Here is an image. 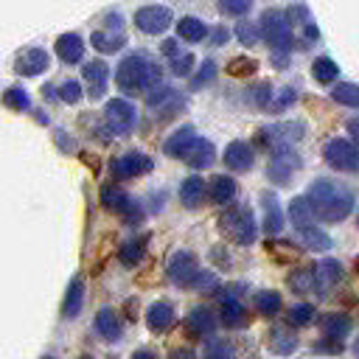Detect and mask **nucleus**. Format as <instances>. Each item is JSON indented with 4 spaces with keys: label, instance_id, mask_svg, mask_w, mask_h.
<instances>
[{
    "label": "nucleus",
    "instance_id": "obj_1",
    "mask_svg": "<svg viewBox=\"0 0 359 359\" xmlns=\"http://www.w3.org/2000/svg\"><path fill=\"white\" fill-rule=\"evenodd\" d=\"M306 202H309L314 219L334 224V222H342L353 210L356 194H353V188H348V185H342L337 180L317 177L306 191Z\"/></svg>",
    "mask_w": 359,
    "mask_h": 359
},
{
    "label": "nucleus",
    "instance_id": "obj_2",
    "mask_svg": "<svg viewBox=\"0 0 359 359\" xmlns=\"http://www.w3.org/2000/svg\"><path fill=\"white\" fill-rule=\"evenodd\" d=\"M118 87L129 95H137V93H151L160 87L163 81V70L160 65L143 53V50H135L129 56H123V62L118 65Z\"/></svg>",
    "mask_w": 359,
    "mask_h": 359
},
{
    "label": "nucleus",
    "instance_id": "obj_3",
    "mask_svg": "<svg viewBox=\"0 0 359 359\" xmlns=\"http://www.w3.org/2000/svg\"><path fill=\"white\" fill-rule=\"evenodd\" d=\"M261 36L266 39L272 50V65L275 67H289V50H292V20L280 8H266L258 20Z\"/></svg>",
    "mask_w": 359,
    "mask_h": 359
},
{
    "label": "nucleus",
    "instance_id": "obj_4",
    "mask_svg": "<svg viewBox=\"0 0 359 359\" xmlns=\"http://www.w3.org/2000/svg\"><path fill=\"white\" fill-rule=\"evenodd\" d=\"M219 233L233 241V244H252L255 236H258V224H255V216L250 208L244 205H236V208H227L222 216H219Z\"/></svg>",
    "mask_w": 359,
    "mask_h": 359
},
{
    "label": "nucleus",
    "instance_id": "obj_5",
    "mask_svg": "<svg viewBox=\"0 0 359 359\" xmlns=\"http://www.w3.org/2000/svg\"><path fill=\"white\" fill-rule=\"evenodd\" d=\"M303 135H306V126L300 121L272 123V126H264L261 132H255V146L278 154V151H289L292 143H297Z\"/></svg>",
    "mask_w": 359,
    "mask_h": 359
},
{
    "label": "nucleus",
    "instance_id": "obj_6",
    "mask_svg": "<svg viewBox=\"0 0 359 359\" xmlns=\"http://www.w3.org/2000/svg\"><path fill=\"white\" fill-rule=\"evenodd\" d=\"M323 160L342 174H359V146L345 137H331L323 146Z\"/></svg>",
    "mask_w": 359,
    "mask_h": 359
},
{
    "label": "nucleus",
    "instance_id": "obj_7",
    "mask_svg": "<svg viewBox=\"0 0 359 359\" xmlns=\"http://www.w3.org/2000/svg\"><path fill=\"white\" fill-rule=\"evenodd\" d=\"M98 196H101V205H104L107 210L118 213L126 224H137V222L143 219V208H140V202H135V199H132L129 194H123L121 188H115V185H101Z\"/></svg>",
    "mask_w": 359,
    "mask_h": 359
},
{
    "label": "nucleus",
    "instance_id": "obj_8",
    "mask_svg": "<svg viewBox=\"0 0 359 359\" xmlns=\"http://www.w3.org/2000/svg\"><path fill=\"white\" fill-rule=\"evenodd\" d=\"M241 289L244 286H227V289L216 292V297H219V320L227 328H244L247 325V311H244V303L238 300Z\"/></svg>",
    "mask_w": 359,
    "mask_h": 359
},
{
    "label": "nucleus",
    "instance_id": "obj_9",
    "mask_svg": "<svg viewBox=\"0 0 359 359\" xmlns=\"http://www.w3.org/2000/svg\"><path fill=\"white\" fill-rule=\"evenodd\" d=\"M104 121H107V129H109L112 135H129V132L135 129L137 112H135V107H132L129 101L112 98V101H107V107H104Z\"/></svg>",
    "mask_w": 359,
    "mask_h": 359
},
{
    "label": "nucleus",
    "instance_id": "obj_10",
    "mask_svg": "<svg viewBox=\"0 0 359 359\" xmlns=\"http://www.w3.org/2000/svg\"><path fill=\"white\" fill-rule=\"evenodd\" d=\"M146 104H149V109H154L157 118H163V121H171V118H177V115L185 109L182 93H177L174 87H163V84L149 93Z\"/></svg>",
    "mask_w": 359,
    "mask_h": 359
},
{
    "label": "nucleus",
    "instance_id": "obj_11",
    "mask_svg": "<svg viewBox=\"0 0 359 359\" xmlns=\"http://www.w3.org/2000/svg\"><path fill=\"white\" fill-rule=\"evenodd\" d=\"M154 168V160L143 151H126L109 163V171L115 180H135L140 174H149Z\"/></svg>",
    "mask_w": 359,
    "mask_h": 359
},
{
    "label": "nucleus",
    "instance_id": "obj_12",
    "mask_svg": "<svg viewBox=\"0 0 359 359\" xmlns=\"http://www.w3.org/2000/svg\"><path fill=\"white\" fill-rule=\"evenodd\" d=\"M171 20H174V14H171L168 6H143V8L135 11V25L149 36H157V34L168 31Z\"/></svg>",
    "mask_w": 359,
    "mask_h": 359
},
{
    "label": "nucleus",
    "instance_id": "obj_13",
    "mask_svg": "<svg viewBox=\"0 0 359 359\" xmlns=\"http://www.w3.org/2000/svg\"><path fill=\"white\" fill-rule=\"evenodd\" d=\"M168 278L174 286H182V289H191L194 278L199 275V266H196V255L188 252V250H177L171 258H168Z\"/></svg>",
    "mask_w": 359,
    "mask_h": 359
},
{
    "label": "nucleus",
    "instance_id": "obj_14",
    "mask_svg": "<svg viewBox=\"0 0 359 359\" xmlns=\"http://www.w3.org/2000/svg\"><path fill=\"white\" fill-rule=\"evenodd\" d=\"M311 275H314V292H317L320 297H325V294L342 280L345 269H342V264H339L337 258H323V261H317V264L311 266Z\"/></svg>",
    "mask_w": 359,
    "mask_h": 359
},
{
    "label": "nucleus",
    "instance_id": "obj_15",
    "mask_svg": "<svg viewBox=\"0 0 359 359\" xmlns=\"http://www.w3.org/2000/svg\"><path fill=\"white\" fill-rule=\"evenodd\" d=\"M300 165V160H297V154L289 149V151H278L272 160H269V165H266V177H269V182H275V185H286L289 180H292V174H294V168Z\"/></svg>",
    "mask_w": 359,
    "mask_h": 359
},
{
    "label": "nucleus",
    "instance_id": "obj_16",
    "mask_svg": "<svg viewBox=\"0 0 359 359\" xmlns=\"http://www.w3.org/2000/svg\"><path fill=\"white\" fill-rule=\"evenodd\" d=\"M213 157H216L213 143H210V140H205V137H194V140L188 143V149L182 151V157H180V160H185L191 168L202 171V168L213 165Z\"/></svg>",
    "mask_w": 359,
    "mask_h": 359
},
{
    "label": "nucleus",
    "instance_id": "obj_17",
    "mask_svg": "<svg viewBox=\"0 0 359 359\" xmlns=\"http://www.w3.org/2000/svg\"><path fill=\"white\" fill-rule=\"evenodd\" d=\"M48 65H50V56H48L42 48H28V50H22V53L17 56L14 70H17L20 76H39V73L48 70Z\"/></svg>",
    "mask_w": 359,
    "mask_h": 359
},
{
    "label": "nucleus",
    "instance_id": "obj_18",
    "mask_svg": "<svg viewBox=\"0 0 359 359\" xmlns=\"http://www.w3.org/2000/svg\"><path fill=\"white\" fill-rule=\"evenodd\" d=\"M81 79L90 84V98H101L104 95V90H107V79H109V67H107V62L104 59H93V62H87L84 65V70H81Z\"/></svg>",
    "mask_w": 359,
    "mask_h": 359
},
{
    "label": "nucleus",
    "instance_id": "obj_19",
    "mask_svg": "<svg viewBox=\"0 0 359 359\" xmlns=\"http://www.w3.org/2000/svg\"><path fill=\"white\" fill-rule=\"evenodd\" d=\"M160 50L165 53V62H168L171 73H177V76H188V73H191V67H194V56H191L188 50H182L177 39H165V42L160 45Z\"/></svg>",
    "mask_w": 359,
    "mask_h": 359
},
{
    "label": "nucleus",
    "instance_id": "obj_20",
    "mask_svg": "<svg viewBox=\"0 0 359 359\" xmlns=\"http://www.w3.org/2000/svg\"><path fill=\"white\" fill-rule=\"evenodd\" d=\"M255 163V151L250 143L244 140H233L227 149H224V165L233 168V171H250Z\"/></svg>",
    "mask_w": 359,
    "mask_h": 359
},
{
    "label": "nucleus",
    "instance_id": "obj_21",
    "mask_svg": "<svg viewBox=\"0 0 359 359\" xmlns=\"http://www.w3.org/2000/svg\"><path fill=\"white\" fill-rule=\"evenodd\" d=\"M266 342H269L272 353H280V356H289V353H294V348L300 345V339H297V331H294L292 325H272V328H269V337H266Z\"/></svg>",
    "mask_w": 359,
    "mask_h": 359
},
{
    "label": "nucleus",
    "instance_id": "obj_22",
    "mask_svg": "<svg viewBox=\"0 0 359 359\" xmlns=\"http://www.w3.org/2000/svg\"><path fill=\"white\" fill-rule=\"evenodd\" d=\"M205 199H208V185H205V180L196 177V174H194V177H185L182 185H180V202H182L185 208L196 210V208L205 205Z\"/></svg>",
    "mask_w": 359,
    "mask_h": 359
},
{
    "label": "nucleus",
    "instance_id": "obj_23",
    "mask_svg": "<svg viewBox=\"0 0 359 359\" xmlns=\"http://www.w3.org/2000/svg\"><path fill=\"white\" fill-rule=\"evenodd\" d=\"M261 205H264V233L266 236H278L283 230V213H280V202L272 191H264L261 194Z\"/></svg>",
    "mask_w": 359,
    "mask_h": 359
},
{
    "label": "nucleus",
    "instance_id": "obj_24",
    "mask_svg": "<svg viewBox=\"0 0 359 359\" xmlns=\"http://www.w3.org/2000/svg\"><path fill=\"white\" fill-rule=\"evenodd\" d=\"M146 325H149V331H154V334L168 331V328L174 325V306H171L168 300L151 303V306L146 309Z\"/></svg>",
    "mask_w": 359,
    "mask_h": 359
},
{
    "label": "nucleus",
    "instance_id": "obj_25",
    "mask_svg": "<svg viewBox=\"0 0 359 359\" xmlns=\"http://www.w3.org/2000/svg\"><path fill=\"white\" fill-rule=\"evenodd\" d=\"M185 325H188V334L191 337H210L213 328H216V317L208 306H194L185 317Z\"/></svg>",
    "mask_w": 359,
    "mask_h": 359
},
{
    "label": "nucleus",
    "instance_id": "obj_26",
    "mask_svg": "<svg viewBox=\"0 0 359 359\" xmlns=\"http://www.w3.org/2000/svg\"><path fill=\"white\" fill-rule=\"evenodd\" d=\"M81 306H84V278L76 275L67 283V292H65V300H62V317L65 320H76Z\"/></svg>",
    "mask_w": 359,
    "mask_h": 359
},
{
    "label": "nucleus",
    "instance_id": "obj_27",
    "mask_svg": "<svg viewBox=\"0 0 359 359\" xmlns=\"http://www.w3.org/2000/svg\"><path fill=\"white\" fill-rule=\"evenodd\" d=\"M93 325H95V334H98L101 339H107V342H118V339H121L123 325H121V320H118V314H115L112 309H98Z\"/></svg>",
    "mask_w": 359,
    "mask_h": 359
},
{
    "label": "nucleus",
    "instance_id": "obj_28",
    "mask_svg": "<svg viewBox=\"0 0 359 359\" xmlns=\"http://www.w3.org/2000/svg\"><path fill=\"white\" fill-rule=\"evenodd\" d=\"M236 194H238V185L227 174H216L208 182V199H213V205H227V202L236 199Z\"/></svg>",
    "mask_w": 359,
    "mask_h": 359
},
{
    "label": "nucleus",
    "instance_id": "obj_29",
    "mask_svg": "<svg viewBox=\"0 0 359 359\" xmlns=\"http://www.w3.org/2000/svg\"><path fill=\"white\" fill-rule=\"evenodd\" d=\"M320 328L325 334V339H334V342H342L351 331V317L342 314V311H328L320 317Z\"/></svg>",
    "mask_w": 359,
    "mask_h": 359
},
{
    "label": "nucleus",
    "instance_id": "obj_30",
    "mask_svg": "<svg viewBox=\"0 0 359 359\" xmlns=\"http://www.w3.org/2000/svg\"><path fill=\"white\" fill-rule=\"evenodd\" d=\"M56 56L65 62V65H76L81 56H84V39L79 34H62L56 39Z\"/></svg>",
    "mask_w": 359,
    "mask_h": 359
},
{
    "label": "nucleus",
    "instance_id": "obj_31",
    "mask_svg": "<svg viewBox=\"0 0 359 359\" xmlns=\"http://www.w3.org/2000/svg\"><path fill=\"white\" fill-rule=\"evenodd\" d=\"M143 255H146V238H143V236L126 238V241L121 244V250H118V261H121L123 266H137V264L143 261Z\"/></svg>",
    "mask_w": 359,
    "mask_h": 359
},
{
    "label": "nucleus",
    "instance_id": "obj_32",
    "mask_svg": "<svg viewBox=\"0 0 359 359\" xmlns=\"http://www.w3.org/2000/svg\"><path fill=\"white\" fill-rule=\"evenodd\" d=\"M90 42H93V48L98 53H115V50H121L126 45V34L123 31H95L90 36Z\"/></svg>",
    "mask_w": 359,
    "mask_h": 359
},
{
    "label": "nucleus",
    "instance_id": "obj_33",
    "mask_svg": "<svg viewBox=\"0 0 359 359\" xmlns=\"http://www.w3.org/2000/svg\"><path fill=\"white\" fill-rule=\"evenodd\" d=\"M194 137H196V135H194V129H191V126H180L177 132H171V135L165 137L163 151H165L168 157H182V151L188 149V143H191Z\"/></svg>",
    "mask_w": 359,
    "mask_h": 359
},
{
    "label": "nucleus",
    "instance_id": "obj_34",
    "mask_svg": "<svg viewBox=\"0 0 359 359\" xmlns=\"http://www.w3.org/2000/svg\"><path fill=\"white\" fill-rule=\"evenodd\" d=\"M289 222L294 224V230H297V233H300V230H306V227H311L314 213H311V208H309L306 196H294V199L289 202Z\"/></svg>",
    "mask_w": 359,
    "mask_h": 359
},
{
    "label": "nucleus",
    "instance_id": "obj_35",
    "mask_svg": "<svg viewBox=\"0 0 359 359\" xmlns=\"http://www.w3.org/2000/svg\"><path fill=\"white\" fill-rule=\"evenodd\" d=\"M311 79L317 84H334L339 79V67L331 56H317L314 65H311Z\"/></svg>",
    "mask_w": 359,
    "mask_h": 359
},
{
    "label": "nucleus",
    "instance_id": "obj_36",
    "mask_svg": "<svg viewBox=\"0 0 359 359\" xmlns=\"http://www.w3.org/2000/svg\"><path fill=\"white\" fill-rule=\"evenodd\" d=\"M252 303H255V311L258 314H264V317H275L278 311H280V292H275V289H258L255 292V297H252Z\"/></svg>",
    "mask_w": 359,
    "mask_h": 359
},
{
    "label": "nucleus",
    "instance_id": "obj_37",
    "mask_svg": "<svg viewBox=\"0 0 359 359\" xmlns=\"http://www.w3.org/2000/svg\"><path fill=\"white\" fill-rule=\"evenodd\" d=\"M205 34H208V25L202 20H196V17H182L177 22V36L182 42H202Z\"/></svg>",
    "mask_w": 359,
    "mask_h": 359
},
{
    "label": "nucleus",
    "instance_id": "obj_38",
    "mask_svg": "<svg viewBox=\"0 0 359 359\" xmlns=\"http://www.w3.org/2000/svg\"><path fill=\"white\" fill-rule=\"evenodd\" d=\"M300 244L306 247V250H311V252H325V250H331V238L323 233V230H317V227H306V230H300Z\"/></svg>",
    "mask_w": 359,
    "mask_h": 359
},
{
    "label": "nucleus",
    "instance_id": "obj_39",
    "mask_svg": "<svg viewBox=\"0 0 359 359\" xmlns=\"http://www.w3.org/2000/svg\"><path fill=\"white\" fill-rule=\"evenodd\" d=\"M264 247H266V252H269L275 261H297V258H300V250H297L294 244L283 241V238H269Z\"/></svg>",
    "mask_w": 359,
    "mask_h": 359
},
{
    "label": "nucleus",
    "instance_id": "obj_40",
    "mask_svg": "<svg viewBox=\"0 0 359 359\" xmlns=\"http://www.w3.org/2000/svg\"><path fill=\"white\" fill-rule=\"evenodd\" d=\"M205 359H236V348L227 339L208 337L205 339Z\"/></svg>",
    "mask_w": 359,
    "mask_h": 359
},
{
    "label": "nucleus",
    "instance_id": "obj_41",
    "mask_svg": "<svg viewBox=\"0 0 359 359\" xmlns=\"http://www.w3.org/2000/svg\"><path fill=\"white\" fill-rule=\"evenodd\" d=\"M311 320H314L311 303H297L286 311V325H292V328H306V325H311Z\"/></svg>",
    "mask_w": 359,
    "mask_h": 359
},
{
    "label": "nucleus",
    "instance_id": "obj_42",
    "mask_svg": "<svg viewBox=\"0 0 359 359\" xmlns=\"http://www.w3.org/2000/svg\"><path fill=\"white\" fill-rule=\"evenodd\" d=\"M331 98H334L337 104H342V107H359V84L342 81V84H337V87L331 90Z\"/></svg>",
    "mask_w": 359,
    "mask_h": 359
},
{
    "label": "nucleus",
    "instance_id": "obj_43",
    "mask_svg": "<svg viewBox=\"0 0 359 359\" xmlns=\"http://www.w3.org/2000/svg\"><path fill=\"white\" fill-rule=\"evenodd\" d=\"M289 289L294 292V294H306V292H311L314 289V275H311V269H306V266H300V269H294V272H289Z\"/></svg>",
    "mask_w": 359,
    "mask_h": 359
},
{
    "label": "nucleus",
    "instance_id": "obj_44",
    "mask_svg": "<svg viewBox=\"0 0 359 359\" xmlns=\"http://www.w3.org/2000/svg\"><path fill=\"white\" fill-rule=\"evenodd\" d=\"M3 104L8 109H14V112H25V109H31V95L22 87H8L3 93Z\"/></svg>",
    "mask_w": 359,
    "mask_h": 359
},
{
    "label": "nucleus",
    "instance_id": "obj_45",
    "mask_svg": "<svg viewBox=\"0 0 359 359\" xmlns=\"http://www.w3.org/2000/svg\"><path fill=\"white\" fill-rule=\"evenodd\" d=\"M255 70H258V62L250 59V56H236V59L227 65V73L236 76V79H250Z\"/></svg>",
    "mask_w": 359,
    "mask_h": 359
},
{
    "label": "nucleus",
    "instance_id": "obj_46",
    "mask_svg": "<svg viewBox=\"0 0 359 359\" xmlns=\"http://www.w3.org/2000/svg\"><path fill=\"white\" fill-rule=\"evenodd\" d=\"M247 95L252 98V107H258V109H269V104H272V87H269L266 81H261V84L250 87V93H247Z\"/></svg>",
    "mask_w": 359,
    "mask_h": 359
},
{
    "label": "nucleus",
    "instance_id": "obj_47",
    "mask_svg": "<svg viewBox=\"0 0 359 359\" xmlns=\"http://www.w3.org/2000/svg\"><path fill=\"white\" fill-rule=\"evenodd\" d=\"M294 101H297V90H294V87H283L280 93H275V95H272L269 112H283V109H289Z\"/></svg>",
    "mask_w": 359,
    "mask_h": 359
},
{
    "label": "nucleus",
    "instance_id": "obj_48",
    "mask_svg": "<svg viewBox=\"0 0 359 359\" xmlns=\"http://www.w3.org/2000/svg\"><path fill=\"white\" fill-rule=\"evenodd\" d=\"M233 34H236L238 42H244V45H255L258 36H261V25H258V22H238Z\"/></svg>",
    "mask_w": 359,
    "mask_h": 359
},
{
    "label": "nucleus",
    "instance_id": "obj_49",
    "mask_svg": "<svg viewBox=\"0 0 359 359\" xmlns=\"http://www.w3.org/2000/svg\"><path fill=\"white\" fill-rule=\"evenodd\" d=\"M216 3H219V11L227 17H244L252 8V0H216Z\"/></svg>",
    "mask_w": 359,
    "mask_h": 359
},
{
    "label": "nucleus",
    "instance_id": "obj_50",
    "mask_svg": "<svg viewBox=\"0 0 359 359\" xmlns=\"http://www.w3.org/2000/svg\"><path fill=\"white\" fill-rule=\"evenodd\" d=\"M213 73H216V62H213V59H205V62L199 65V70H196L194 81H191V90H202V87L213 79Z\"/></svg>",
    "mask_w": 359,
    "mask_h": 359
},
{
    "label": "nucleus",
    "instance_id": "obj_51",
    "mask_svg": "<svg viewBox=\"0 0 359 359\" xmlns=\"http://www.w3.org/2000/svg\"><path fill=\"white\" fill-rule=\"evenodd\" d=\"M81 95H84V90H81V84L79 81H65L62 87H59V98L65 101V104H79L81 101Z\"/></svg>",
    "mask_w": 359,
    "mask_h": 359
},
{
    "label": "nucleus",
    "instance_id": "obj_52",
    "mask_svg": "<svg viewBox=\"0 0 359 359\" xmlns=\"http://www.w3.org/2000/svg\"><path fill=\"white\" fill-rule=\"evenodd\" d=\"M216 275H210V272H202L199 269V275L194 278V283H191V289H199V292H216Z\"/></svg>",
    "mask_w": 359,
    "mask_h": 359
},
{
    "label": "nucleus",
    "instance_id": "obj_53",
    "mask_svg": "<svg viewBox=\"0 0 359 359\" xmlns=\"http://www.w3.org/2000/svg\"><path fill=\"white\" fill-rule=\"evenodd\" d=\"M314 353H342V342L320 339V342H314Z\"/></svg>",
    "mask_w": 359,
    "mask_h": 359
},
{
    "label": "nucleus",
    "instance_id": "obj_54",
    "mask_svg": "<svg viewBox=\"0 0 359 359\" xmlns=\"http://www.w3.org/2000/svg\"><path fill=\"white\" fill-rule=\"evenodd\" d=\"M286 14H289V20H294V22H311V20H309V8H306L303 3H294Z\"/></svg>",
    "mask_w": 359,
    "mask_h": 359
},
{
    "label": "nucleus",
    "instance_id": "obj_55",
    "mask_svg": "<svg viewBox=\"0 0 359 359\" xmlns=\"http://www.w3.org/2000/svg\"><path fill=\"white\" fill-rule=\"evenodd\" d=\"M320 39V31H317V25L314 22H306V28H303V36H300V45H314Z\"/></svg>",
    "mask_w": 359,
    "mask_h": 359
},
{
    "label": "nucleus",
    "instance_id": "obj_56",
    "mask_svg": "<svg viewBox=\"0 0 359 359\" xmlns=\"http://www.w3.org/2000/svg\"><path fill=\"white\" fill-rule=\"evenodd\" d=\"M227 39H230V31H227L224 25H216V28H213V45H224Z\"/></svg>",
    "mask_w": 359,
    "mask_h": 359
},
{
    "label": "nucleus",
    "instance_id": "obj_57",
    "mask_svg": "<svg viewBox=\"0 0 359 359\" xmlns=\"http://www.w3.org/2000/svg\"><path fill=\"white\" fill-rule=\"evenodd\" d=\"M345 129H348V137L359 146V118H351V121L345 123Z\"/></svg>",
    "mask_w": 359,
    "mask_h": 359
},
{
    "label": "nucleus",
    "instance_id": "obj_58",
    "mask_svg": "<svg viewBox=\"0 0 359 359\" xmlns=\"http://www.w3.org/2000/svg\"><path fill=\"white\" fill-rule=\"evenodd\" d=\"M168 359H196L194 356V351L191 348H177V351H171V356Z\"/></svg>",
    "mask_w": 359,
    "mask_h": 359
},
{
    "label": "nucleus",
    "instance_id": "obj_59",
    "mask_svg": "<svg viewBox=\"0 0 359 359\" xmlns=\"http://www.w3.org/2000/svg\"><path fill=\"white\" fill-rule=\"evenodd\" d=\"M129 359H157V356H154V351H149V348H137Z\"/></svg>",
    "mask_w": 359,
    "mask_h": 359
},
{
    "label": "nucleus",
    "instance_id": "obj_60",
    "mask_svg": "<svg viewBox=\"0 0 359 359\" xmlns=\"http://www.w3.org/2000/svg\"><path fill=\"white\" fill-rule=\"evenodd\" d=\"M356 356H359V339H356Z\"/></svg>",
    "mask_w": 359,
    "mask_h": 359
},
{
    "label": "nucleus",
    "instance_id": "obj_61",
    "mask_svg": "<svg viewBox=\"0 0 359 359\" xmlns=\"http://www.w3.org/2000/svg\"><path fill=\"white\" fill-rule=\"evenodd\" d=\"M42 359H56V356H42Z\"/></svg>",
    "mask_w": 359,
    "mask_h": 359
},
{
    "label": "nucleus",
    "instance_id": "obj_62",
    "mask_svg": "<svg viewBox=\"0 0 359 359\" xmlns=\"http://www.w3.org/2000/svg\"><path fill=\"white\" fill-rule=\"evenodd\" d=\"M81 359H93V356H81Z\"/></svg>",
    "mask_w": 359,
    "mask_h": 359
},
{
    "label": "nucleus",
    "instance_id": "obj_63",
    "mask_svg": "<svg viewBox=\"0 0 359 359\" xmlns=\"http://www.w3.org/2000/svg\"><path fill=\"white\" fill-rule=\"evenodd\" d=\"M356 224H359V216H356Z\"/></svg>",
    "mask_w": 359,
    "mask_h": 359
}]
</instances>
